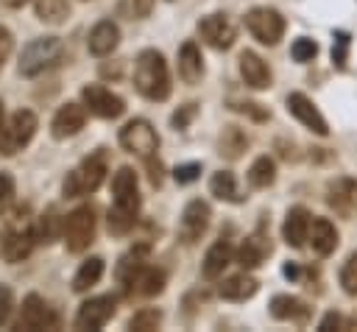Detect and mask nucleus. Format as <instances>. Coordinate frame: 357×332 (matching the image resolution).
<instances>
[{
  "mask_svg": "<svg viewBox=\"0 0 357 332\" xmlns=\"http://www.w3.org/2000/svg\"><path fill=\"white\" fill-rule=\"evenodd\" d=\"M245 148H248V137H245V131L237 128V126H226L223 134H220V139H218V153L226 156V159H237Z\"/></svg>",
  "mask_w": 357,
  "mask_h": 332,
  "instance_id": "29",
  "label": "nucleus"
},
{
  "mask_svg": "<svg viewBox=\"0 0 357 332\" xmlns=\"http://www.w3.org/2000/svg\"><path fill=\"white\" fill-rule=\"evenodd\" d=\"M81 98H84L86 112L95 117H103V120H114L126 112V100L120 95H114L112 89H106L103 84H86L81 89Z\"/></svg>",
  "mask_w": 357,
  "mask_h": 332,
  "instance_id": "9",
  "label": "nucleus"
},
{
  "mask_svg": "<svg viewBox=\"0 0 357 332\" xmlns=\"http://www.w3.org/2000/svg\"><path fill=\"white\" fill-rule=\"evenodd\" d=\"M198 114V106L195 103H184L181 109H176L173 112V117H170V123H173V128H187L190 123H192V117Z\"/></svg>",
  "mask_w": 357,
  "mask_h": 332,
  "instance_id": "43",
  "label": "nucleus"
},
{
  "mask_svg": "<svg viewBox=\"0 0 357 332\" xmlns=\"http://www.w3.org/2000/svg\"><path fill=\"white\" fill-rule=\"evenodd\" d=\"M312 251L318 257H329L337 248V229L329 218H312L310 220V234H307Z\"/></svg>",
  "mask_w": 357,
  "mask_h": 332,
  "instance_id": "21",
  "label": "nucleus"
},
{
  "mask_svg": "<svg viewBox=\"0 0 357 332\" xmlns=\"http://www.w3.org/2000/svg\"><path fill=\"white\" fill-rule=\"evenodd\" d=\"M273 181H276V165H273V159L271 156H257L251 162V167H248V184L254 190H265Z\"/></svg>",
  "mask_w": 357,
  "mask_h": 332,
  "instance_id": "32",
  "label": "nucleus"
},
{
  "mask_svg": "<svg viewBox=\"0 0 357 332\" xmlns=\"http://www.w3.org/2000/svg\"><path fill=\"white\" fill-rule=\"evenodd\" d=\"M231 109L240 112V114H245V117H251V120H257V123H262V120L271 117V112L262 103H254V100H231Z\"/></svg>",
  "mask_w": 357,
  "mask_h": 332,
  "instance_id": "40",
  "label": "nucleus"
},
{
  "mask_svg": "<svg viewBox=\"0 0 357 332\" xmlns=\"http://www.w3.org/2000/svg\"><path fill=\"white\" fill-rule=\"evenodd\" d=\"M340 285L349 296H357V251L349 254V259L340 268Z\"/></svg>",
  "mask_w": 357,
  "mask_h": 332,
  "instance_id": "37",
  "label": "nucleus"
},
{
  "mask_svg": "<svg viewBox=\"0 0 357 332\" xmlns=\"http://www.w3.org/2000/svg\"><path fill=\"white\" fill-rule=\"evenodd\" d=\"M11 312H14V293L8 285H0V326L8 324Z\"/></svg>",
  "mask_w": 357,
  "mask_h": 332,
  "instance_id": "44",
  "label": "nucleus"
},
{
  "mask_svg": "<svg viewBox=\"0 0 357 332\" xmlns=\"http://www.w3.org/2000/svg\"><path fill=\"white\" fill-rule=\"evenodd\" d=\"M3 126H6V120H3V100H0V134H3Z\"/></svg>",
  "mask_w": 357,
  "mask_h": 332,
  "instance_id": "48",
  "label": "nucleus"
},
{
  "mask_svg": "<svg viewBox=\"0 0 357 332\" xmlns=\"http://www.w3.org/2000/svg\"><path fill=\"white\" fill-rule=\"evenodd\" d=\"M11 50H14V36H11V31H8L6 25H0V73H3V67H6V61H8V56H11Z\"/></svg>",
  "mask_w": 357,
  "mask_h": 332,
  "instance_id": "45",
  "label": "nucleus"
},
{
  "mask_svg": "<svg viewBox=\"0 0 357 332\" xmlns=\"http://www.w3.org/2000/svg\"><path fill=\"white\" fill-rule=\"evenodd\" d=\"M337 329V326H343V318L337 315V312H326L324 318H321V324H318V329Z\"/></svg>",
  "mask_w": 357,
  "mask_h": 332,
  "instance_id": "46",
  "label": "nucleus"
},
{
  "mask_svg": "<svg viewBox=\"0 0 357 332\" xmlns=\"http://www.w3.org/2000/svg\"><path fill=\"white\" fill-rule=\"evenodd\" d=\"M11 201H14V179L11 173L0 170V215L11 206Z\"/></svg>",
  "mask_w": 357,
  "mask_h": 332,
  "instance_id": "41",
  "label": "nucleus"
},
{
  "mask_svg": "<svg viewBox=\"0 0 357 332\" xmlns=\"http://www.w3.org/2000/svg\"><path fill=\"white\" fill-rule=\"evenodd\" d=\"M100 276H103V259H100V257H89V259H84L81 268L75 271V276H73V290H75V293H84V290H89L92 285H98Z\"/></svg>",
  "mask_w": 357,
  "mask_h": 332,
  "instance_id": "30",
  "label": "nucleus"
},
{
  "mask_svg": "<svg viewBox=\"0 0 357 332\" xmlns=\"http://www.w3.org/2000/svg\"><path fill=\"white\" fill-rule=\"evenodd\" d=\"M198 176H201V165H198V162H187V165H178V167L173 170L176 184H192Z\"/></svg>",
  "mask_w": 357,
  "mask_h": 332,
  "instance_id": "42",
  "label": "nucleus"
},
{
  "mask_svg": "<svg viewBox=\"0 0 357 332\" xmlns=\"http://www.w3.org/2000/svg\"><path fill=\"white\" fill-rule=\"evenodd\" d=\"M84 123H86V106L70 100V103L59 106V112L53 114V120H50V134H53L56 139H67V137H75V134L84 128Z\"/></svg>",
  "mask_w": 357,
  "mask_h": 332,
  "instance_id": "17",
  "label": "nucleus"
},
{
  "mask_svg": "<svg viewBox=\"0 0 357 332\" xmlns=\"http://www.w3.org/2000/svg\"><path fill=\"white\" fill-rule=\"evenodd\" d=\"M120 42V28L112 22V20H100L92 31H89V39H86V47L92 56H109Z\"/></svg>",
  "mask_w": 357,
  "mask_h": 332,
  "instance_id": "22",
  "label": "nucleus"
},
{
  "mask_svg": "<svg viewBox=\"0 0 357 332\" xmlns=\"http://www.w3.org/2000/svg\"><path fill=\"white\" fill-rule=\"evenodd\" d=\"M56 226H61V220H59L56 209H47V215H42V218H39V226H36V240L50 243V240L56 237Z\"/></svg>",
  "mask_w": 357,
  "mask_h": 332,
  "instance_id": "39",
  "label": "nucleus"
},
{
  "mask_svg": "<svg viewBox=\"0 0 357 332\" xmlns=\"http://www.w3.org/2000/svg\"><path fill=\"white\" fill-rule=\"evenodd\" d=\"M33 8H36V17H39L42 22L59 25V22H64L67 14H70V0H36Z\"/></svg>",
  "mask_w": 357,
  "mask_h": 332,
  "instance_id": "33",
  "label": "nucleus"
},
{
  "mask_svg": "<svg viewBox=\"0 0 357 332\" xmlns=\"http://www.w3.org/2000/svg\"><path fill=\"white\" fill-rule=\"evenodd\" d=\"M165 290V271H159V268H142L139 271V276L134 279V285H131V290L128 293H139V296H159Z\"/></svg>",
  "mask_w": 357,
  "mask_h": 332,
  "instance_id": "31",
  "label": "nucleus"
},
{
  "mask_svg": "<svg viewBox=\"0 0 357 332\" xmlns=\"http://www.w3.org/2000/svg\"><path fill=\"white\" fill-rule=\"evenodd\" d=\"M209 218H212L209 204L201 201V198H192V201L184 206V212H181V220H178V237H181L184 243H195V240H201V234H204L206 226H209Z\"/></svg>",
  "mask_w": 357,
  "mask_h": 332,
  "instance_id": "15",
  "label": "nucleus"
},
{
  "mask_svg": "<svg viewBox=\"0 0 357 332\" xmlns=\"http://www.w3.org/2000/svg\"><path fill=\"white\" fill-rule=\"evenodd\" d=\"M33 243H36V229L25 218H17L3 234V257L8 262H22L31 254Z\"/></svg>",
  "mask_w": 357,
  "mask_h": 332,
  "instance_id": "12",
  "label": "nucleus"
},
{
  "mask_svg": "<svg viewBox=\"0 0 357 332\" xmlns=\"http://www.w3.org/2000/svg\"><path fill=\"white\" fill-rule=\"evenodd\" d=\"M112 195H114V204L109 209V232L120 237L134 229L137 212H139V187H137L134 167L128 165L117 167V173L112 176Z\"/></svg>",
  "mask_w": 357,
  "mask_h": 332,
  "instance_id": "1",
  "label": "nucleus"
},
{
  "mask_svg": "<svg viewBox=\"0 0 357 332\" xmlns=\"http://www.w3.org/2000/svg\"><path fill=\"white\" fill-rule=\"evenodd\" d=\"M153 8V0H120L117 3V14L123 20H145Z\"/></svg>",
  "mask_w": 357,
  "mask_h": 332,
  "instance_id": "35",
  "label": "nucleus"
},
{
  "mask_svg": "<svg viewBox=\"0 0 357 332\" xmlns=\"http://www.w3.org/2000/svg\"><path fill=\"white\" fill-rule=\"evenodd\" d=\"M271 254V243H268V237L265 234H251V237H245L243 240V246L237 248V262L245 268V271H251V268H257V265H262V259Z\"/></svg>",
  "mask_w": 357,
  "mask_h": 332,
  "instance_id": "26",
  "label": "nucleus"
},
{
  "mask_svg": "<svg viewBox=\"0 0 357 332\" xmlns=\"http://www.w3.org/2000/svg\"><path fill=\"white\" fill-rule=\"evenodd\" d=\"M290 56H293L296 61L307 64V61H312V59L318 56V42L310 39V36H298V39L290 45Z\"/></svg>",
  "mask_w": 357,
  "mask_h": 332,
  "instance_id": "36",
  "label": "nucleus"
},
{
  "mask_svg": "<svg viewBox=\"0 0 357 332\" xmlns=\"http://www.w3.org/2000/svg\"><path fill=\"white\" fill-rule=\"evenodd\" d=\"M231 262V246L226 243V240H215L212 246H209V251L204 254V262H201V273H204V279H218V276H223V271H226V265Z\"/></svg>",
  "mask_w": 357,
  "mask_h": 332,
  "instance_id": "25",
  "label": "nucleus"
},
{
  "mask_svg": "<svg viewBox=\"0 0 357 332\" xmlns=\"http://www.w3.org/2000/svg\"><path fill=\"white\" fill-rule=\"evenodd\" d=\"M257 290H259V282H257L254 276L237 273V276L223 279V285H220L218 293H220V299H226V301H245V299H251Z\"/></svg>",
  "mask_w": 357,
  "mask_h": 332,
  "instance_id": "27",
  "label": "nucleus"
},
{
  "mask_svg": "<svg viewBox=\"0 0 357 332\" xmlns=\"http://www.w3.org/2000/svg\"><path fill=\"white\" fill-rule=\"evenodd\" d=\"M17 329L22 332H36V329H56L59 326V318L56 312L47 307V301L36 293H28L22 299V310H20V318L14 324Z\"/></svg>",
  "mask_w": 357,
  "mask_h": 332,
  "instance_id": "10",
  "label": "nucleus"
},
{
  "mask_svg": "<svg viewBox=\"0 0 357 332\" xmlns=\"http://www.w3.org/2000/svg\"><path fill=\"white\" fill-rule=\"evenodd\" d=\"M120 148L123 151H128V153H134V156H139V159H151V156H156V148H159V134H156V128L148 123V120H142V117H134V120H128L123 128H120Z\"/></svg>",
  "mask_w": 357,
  "mask_h": 332,
  "instance_id": "7",
  "label": "nucleus"
},
{
  "mask_svg": "<svg viewBox=\"0 0 357 332\" xmlns=\"http://www.w3.org/2000/svg\"><path fill=\"white\" fill-rule=\"evenodd\" d=\"M198 33L215 50H229L234 45V39H237V28L229 20V14H223V11H215V14L201 17L198 20Z\"/></svg>",
  "mask_w": 357,
  "mask_h": 332,
  "instance_id": "11",
  "label": "nucleus"
},
{
  "mask_svg": "<svg viewBox=\"0 0 357 332\" xmlns=\"http://www.w3.org/2000/svg\"><path fill=\"white\" fill-rule=\"evenodd\" d=\"M106 173H109V165H106V151H103V148H98L95 153L84 156V159L78 162V167H73V170L67 173L64 184H61V193H64L67 198H81V195H89V193H95V190L103 184Z\"/></svg>",
  "mask_w": 357,
  "mask_h": 332,
  "instance_id": "3",
  "label": "nucleus"
},
{
  "mask_svg": "<svg viewBox=\"0 0 357 332\" xmlns=\"http://www.w3.org/2000/svg\"><path fill=\"white\" fill-rule=\"evenodd\" d=\"M271 315L276 321H293V324H304L310 318V304L298 296L290 293H279L271 299Z\"/></svg>",
  "mask_w": 357,
  "mask_h": 332,
  "instance_id": "20",
  "label": "nucleus"
},
{
  "mask_svg": "<svg viewBox=\"0 0 357 332\" xmlns=\"http://www.w3.org/2000/svg\"><path fill=\"white\" fill-rule=\"evenodd\" d=\"M178 78L184 84H198L204 78V59H201V50L192 39H187L178 47Z\"/></svg>",
  "mask_w": 357,
  "mask_h": 332,
  "instance_id": "23",
  "label": "nucleus"
},
{
  "mask_svg": "<svg viewBox=\"0 0 357 332\" xmlns=\"http://www.w3.org/2000/svg\"><path fill=\"white\" fill-rule=\"evenodd\" d=\"M159 324H162V310L156 307H142L128 318V329L134 332H151V329H159Z\"/></svg>",
  "mask_w": 357,
  "mask_h": 332,
  "instance_id": "34",
  "label": "nucleus"
},
{
  "mask_svg": "<svg viewBox=\"0 0 357 332\" xmlns=\"http://www.w3.org/2000/svg\"><path fill=\"white\" fill-rule=\"evenodd\" d=\"M134 86L148 100H167L170 98V73L167 61L159 50L148 47L134 61Z\"/></svg>",
  "mask_w": 357,
  "mask_h": 332,
  "instance_id": "2",
  "label": "nucleus"
},
{
  "mask_svg": "<svg viewBox=\"0 0 357 332\" xmlns=\"http://www.w3.org/2000/svg\"><path fill=\"white\" fill-rule=\"evenodd\" d=\"M145 262H148V246L142 243V246H134L120 262H117V282L126 287V293L131 290V285H134V279L139 276V271L145 268Z\"/></svg>",
  "mask_w": 357,
  "mask_h": 332,
  "instance_id": "24",
  "label": "nucleus"
},
{
  "mask_svg": "<svg viewBox=\"0 0 357 332\" xmlns=\"http://www.w3.org/2000/svg\"><path fill=\"white\" fill-rule=\"evenodd\" d=\"M61 240H64L67 251H73V254H81L89 248V243L95 240V209L89 204L75 206L70 215H64Z\"/></svg>",
  "mask_w": 357,
  "mask_h": 332,
  "instance_id": "5",
  "label": "nucleus"
},
{
  "mask_svg": "<svg viewBox=\"0 0 357 332\" xmlns=\"http://www.w3.org/2000/svg\"><path fill=\"white\" fill-rule=\"evenodd\" d=\"M349 45H351V36L346 31H335V42H332V61L335 67H346L349 61Z\"/></svg>",
  "mask_w": 357,
  "mask_h": 332,
  "instance_id": "38",
  "label": "nucleus"
},
{
  "mask_svg": "<svg viewBox=\"0 0 357 332\" xmlns=\"http://www.w3.org/2000/svg\"><path fill=\"white\" fill-rule=\"evenodd\" d=\"M287 112H290L304 128H310L312 134H318V137H326V134H329V126H326L324 114L318 112V106H315L304 92H290V95H287Z\"/></svg>",
  "mask_w": 357,
  "mask_h": 332,
  "instance_id": "16",
  "label": "nucleus"
},
{
  "mask_svg": "<svg viewBox=\"0 0 357 332\" xmlns=\"http://www.w3.org/2000/svg\"><path fill=\"white\" fill-rule=\"evenodd\" d=\"M245 28L248 33L259 42V45H276L282 36H284V17L276 11V8H268V6H257L245 14Z\"/></svg>",
  "mask_w": 357,
  "mask_h": 332,
  "instance_id": "8",
  "label": "nucleus"
},
{
  "mask_svg": "<svg viewBox=\"0 0 357 332\" xmlns=\"http://www.w3.org/2000/svg\"><path fill=\"white\" fill-rule=\"evenodd\" d=\"M326 204L335 215L346 220L357 218V179H349V176L332 179L326 184Z\"/></svg>",
  "mask_w": 357,
  "mask_h": 332,
  "instance_id": "14",
  "label": "nucleus"
},
{
  "mask_svg": "<svg viewBox=\"0 0 357 332\" xmlns=\"http://www.w3.org/2000/svg\"><path fill=\"white\" fill-rule=\"evenodd\" d=\"M310 220L312 215L304 209V206H290L287 215H284V223H282V237L290 248H301L307 243V234H310Z\"/></svg>",
  "mask_w": 357,
  "mask_h": 332,
  "instance_id": "19",
  "label": "nucleus"
},
{
  "mask_svg": "<svg viewBox=\"0 0 357 332\" xmlns=\"http://www.w3.org/2000/svg\"><path fill=\"white\" fill-rule=\"evenodd\" d=\"M64 56V42L59 36H36L20 53V73L25 78H36L45 70L56 67Z\"/></svg>",
  "mask_w": 357,
  "mask_h": 332,
  "instance_id": "4",
  "label": "nucleus"
},
{
  "mask_svg": "<svg viewBox=\"0 0 357 332\" xmlns=\"http://www.w3.org/2000/svg\"><path fill=\"white\" fill-rule=\"evenodd\" d=\"M240 75H243L245 86H251V89H268L271 86V67L254 50L240 53Z\"/></svg>",
  "mask_w": 357,
  "mask_h": 332,
  "instance_id": "18",
  "label": "nucleus"
},
{
  "mask_svg": "<svg viewBox=\"0 0 357 332\" xmlns=\"http://www.w3.org/2000/svg\"><path fill=\"white\" fill-rule=\"evenodd\" d=\"M3 3H6V6H11V8H20V6H25L28 0H3Z\"/></svg>",
  "mask_w": 357,
  "mask_h": 332,
  "instance_id": "47",
  "label": "nucleus"
},
{
  "mask_svg": "<svg viewBox=\"0 0 357 332\" xmlns=\"http://www.w3.org/2000/svg\"><path fill=\"white\" fill-rule=\"evenodd\" d=\"M114 312H117V299L114 296L86 299L75 312V329H100L114 318Z\"/></svg>",
  "mask_w": 357,
  "mask_h": 332,
  "instance_id": "13",
  "label": "nucleus"
},
{
  "mask_svg": "<svg viewBox=\"0 0 357 332\" xmlns=\"http://www.w3.org/2000/svg\"><path fill=\"white\" fill-rule=\"evenodd\" d=\"M36 126H39V120H36V114H33L31 109L14 112V114L8 117V123L3 126V134H0V153H3V156L20 153V151L33 139Z\"/></svg>",
  "mask_w": 357,
  "mask_h": 332,
  "instance_id": "6",
  "label": "nucleus"
},
{
  "mask_svg": "<svg viewBox=\"0 0 357 332\" xmlns=\"http://www.w3.org/2000/svg\"><path fill=\"white\" fill-rule=\"evenodd\" d=\"M209 193H212L215 198H220V201H229V204H243V201H245V198L240 195V187H237V179H234L231 170H218V173H212V179H209Z\"/></svg>",
  "mask_w": 357,
  "mask_h": 332,
  "instance_id": "28",
  "label": "nucleus"
}]
</instances>
